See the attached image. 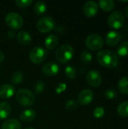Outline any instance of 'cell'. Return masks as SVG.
<instances>
[{"instance_id":"8d00e7d4","label":"cell","mask_w":128,"mask_h":129,"mask_svg":"<svg viewBox=\"0 0 128 129\" xmlns=\"http://www.w3.org/2000/svg\"><path fill=\"white\" fill-rule=\"evenodd\" d=\"M25 129H34L33 128H32V127H27V128H26Z\"/></svg>"},{"instance_id":"f546056e","label":"cell","mask_w":128,"mask_h":129,"mask_svg":"<svg viewBox=\"0 0 128 129\" xmlns=\"http://www.w3.org/2000/svg\"><path fill=\"white\" fill-rule=\"evenodd\" d=\"M77 107H78V102L73 99L69 100L68 101H66V103L65 104V107L68 110H73L76 109Z\"/></svg>"},{"instance_id":"d4e9b609","label":"cell","mask_w":128,"mask_h":129,"mask_svg":"<svg viewBox=\"0 0 128 129\" xmlns=\"http://www.w3.org/2000/svg\"><path fill=\"white\" fill-rule=\"evenodd\" d=\"M64 73H65V76L69 79H73L77 76V70L75 67L73 66H70V65L65 67Z\"/></svg>"},{"instance_id":"ac0fdd59","label":"cell","mask_w":128,"mask_h":129,"mask_svg":"<svg viewBox=\"0 0 128 129\" xmlns=\"http://www.w3.org/2000/svg\"><path fill=\"white\" fill-rule=\"evenodd\" d=\"M2 129H21V124L17 119H8L2 124Z\"/></svg>"},{"instance_id":"d590c367","label":"cell","mask_w":128,"mask_h":129,"mask_svg":"<svg viewBox=\"0 0 128 129\" xmlns=\"http://www.w3.org/2000/svg\"><path fill=\"white\" fill-rule=\"evenodd\" d=\"M125 14H126V16L128 17V6L126 8V9H125Z\"/></svg>"},{"instance_id":"2e32d148","label":"cell","mask_w":128,"mask_h":129,"mask_svg":"<svg viewBox=\"0 0 128 129\" xmlns=\"http://www.w3.org/2000/svg\"><path fill=\"white\" fill-rule=\"evenodd\" d=\"M17 41L23 45H29L32 40V36L26 30H21L17 34Z\"/></svg>"},{"instance_id":"d6986e66","label":"cell","mask_w":128,"mask_h":129,"mask_svg":"<svg viewBox=\"0 0 128 129\" xmlns=\"http://www.w3.org/2000/svg\"><path fill=\"white\" fill-rule=\"evenodd\" d=\"M58 43H59V39L54 34H51L48 36L45 40V47L49 50H53L54 48H55L57 46Z\"/></svg>"},{"instance_id":"3957f363","label":"cell","mask_w":128,"mask_h":129,"mask_svg":"<svg viewBox=\"0 0 128 129\" xmlns=\"http://www.w3.org/2000/svg\"><path fill=\"white\" fill-rule=\"evenodd\" d=\"M16 99L20 105L29 107L35 103V96L32 91L27 88H20L16 93Z\"/></svg>"},{"instance_id":"9c48e42d","label":"cell","mask_w":128,"mask_h":129,"mask_svg":"<svg viewBox=\"0 0 128 129\" xmlns=\"http://www.w3.org/2000/svg\"><path fill=\"white\" fill-rule=\"evenodd\" d=\"M86 80L91 87H98L102 82V76L98 71L91 70L87 73Z\"/></svg>"},{"instance_id":"f1b7e54d","label":"cell","mask_w":128,"mask_h":129,"mask_svg":"<svg viewBox=\"0 0 128 129\" xmlns=\"http://www.w3.org/2000/svg\"><path fill=\"white\" fill-rule=\"evenodd\" d=\"M94 116L97 119H100L102 118L104 114H105V110L103 107H97L94 109L93 112Z\"/></svg>"},{"instance_id":"52a82bcc","label":"cell","mask_w":128,"mask_h":129,"mask_svg":"<svg viewBox=\"0 0 128 129\" xmlns=\"http://www.w3.org/2000/svg\"><path fill=\"white\" fill-rule=\"evenodd\" d=\"M124 16L119 11H115L112 12L108 17V24L112 29H119L123 26L124 23Z\"/></svg>"},{"instance_id":"cb8c5ba5","label":"cell","mask_w":128,"mask_h":129,"mask_svg":"<svg viewBox=\"0 0 128 129\" xmlns=\"http://www.w3.org/2000/svg\"><path fill=\"white\" fill-rule=\"evenodd\" d=\"M117 112L122 117H128V101L121 103L117 108Z\"/></svg>"},{"instance_id":"6da1fadb","label":"cell","mask_w":128,"mask_h":129,"mask_svg":"<svg viewBox=\"0 0 128 129\" xmlns=\"http://www.w3.org/2000/svg\"><path fill=\"white\" fill-rule=\"evenodd\" d=\"M98 63L104 67L115 68L118 64V58L115 54L109 50H101L97 54Z\"/></svg>"},{"instance_id":"ffe728a7","label":"cell","mask_w":128,"mask_h":129,"mask_svg":"<svg viewBox=\"0 0 128 129\" xmlns=\"http://www.w3.org/2000/svg\"><path fill=\"white\" fill-rule=\"evenodd\" d=\"M98 6H100L103 11L109 12L115 8V2L112 0H100Z\"/></svg>"},{"instance_id":"ba28073f","label":"cell","mask_w":128,"mask_h":129,"mask_svg":"<svg viewBox=\"0 0 128 129\" xmlns=\"http://www.w3.org/2000/svg\"><path fill=\"white\" fill-rule=\"evenodd\" d=\"M55 27L54 20L49 16L40 18L36 23V28L41 33H48Z\"/></svg>"},{"instance_id":"4fadbf2b","label":"cell","mask_w":128,"mask_h":129,"mask_svg":"<svg viewBox=\"0 0 128 129\" xmlns=\"http://www.w3.org/2000/svg\"><path fill=\"white\" fill-rule=\"evenodd\" d=\"M15 88L13 85L5 83L0 85V98L2 99H7L12 97L14 94Z\"/></svg>"},{"instance_id":"603a6c76","label":"cell","mask_w":128,"mask_h":129,"mask_svg":"<svg viewBox=\"0 0 128 129\" xmlns=\"http://www.w3.org/2000/svg\"><path fill=\"white\" fill-rule=\"evenodd\" d=\"M117 54L121 57L128 56V41H124L118 45Z\"/></svg>"},{"instance_id":"5bb4252c","label":"cell","mask_w":128,"mask_h":129,"mask_svg":"<svg viewBox=\"0 0 128 129\" xmlns=\"http://www.w3.org/2000/svg\"><path fill=\"white\" fill-rule=\"evenodd\" d=\"M121 39L122 36L121 33L115 31H111L106 36V42L109 46H115L121 41Z\"/></svg>"},{"instance_id":"4316f807","label":"cell","mask_w":128,"mask_h":129,"mask_svg":"<svg viewBox=\"0 0 128 129\" xmlns=\"http://www.w3.org/2000/svg\"><path fill=\"white\" fill-rule=\"evenodd\" d=\"M23 79V74L21 71H15L11 75V82L13 84H19Z\"/></svg>"},{"instance_id":"8992f818","label":"cell","mask_w":128,"mask_h":129,"mask_svg":"<svg viewBox=\"0 0 128 129\" xmlns=\"http://www.w3.org/2000/svg\"><path fill=\"white\" fill-rule=\"evenodd\" d=\"M103 44L104 42L102 36L95 33L89 35L85 40L86 46L92 51L100 50L103 48Z\"/></svg>"},{"instance_id":"83f0119b","label":"cell","mask_w":128,"mask_h":129,"mask_svg":"<svg viewBox=\"0 0 128 129\" xmlns=\"http://www.w3.org/2000/svg\"><path fill=\"white\" fill-rule=\"evenodd\" d=\"M92 54L88 51H82V53L81 54V60L82 63H85V64H88L91 62L92 60Z\"/></svg>"},{"instance_id":"7c38bea8","label":"cell","mask_w":128,"mask_h":129,"mask_svg":"<svg viewBox=\"0 0 128 129\" xmlns=\"http://www.w3.org/2000/svg\"><path fill=\"white\" fill-rule=\"evenodd\" d=\"M41 71L47 76H54L59 73L60 67L55 62H48L43 65L41 67Z\"/></svg>"},{"instance_id":"e0dca14e","label":"cell","mask_w":128,"mask_h":129,"mask_svg":"<svg viewBox=\"0 0 128 129\" xmlns=\"http://www.w3.org/2000/svg\"><path fill=\"white\" fill-rule=\"evenodd\" d=\"M11 112V107L7 101L0 102V119H5L8 117Z\"/></svg>"},{"instance_id":"5b68a950","label":"cell","mask_w":128,"mask_h":129,"mask_svg":"<svg viewBox=\"0 0 128 129\" xmlns=\"http://www.w3.org/2000/svg\"><path fill=\"white\" fill-rule=\"evenodd\" d=\"M48 56V51L41 47V46H35L31 49L29 51V60L36 64L42 63Z\"/></svg>"},{"instance_id":"7402d4cb","label":"cell","mask_w":128,"mask_h":129,"mask_svg":"<svg viewBox=\"0 0 128 129\" xmlns=\"http://www.w3.org/2000/svg\"><path fill=\"white\" fill-rule=\"evenodd\" d=\"M47 10H48L47 5L43 1H40V0L37 1L33 6V11L37 14H42L45 13Z\"/></svg>"},{"instance_id":"4dcf8cb0","label":"cell","mask_w":128,"mask_h":129,"mask_svg":"<svg viewBox=\"0 0 128 129\" xmlns=\"http://www.w3.org/2000/svg\"><path fill=\"white\" fill-rule=\"evenodd\" d=\"M104 95L108 99H115L117 98L118 94L114 89H107L104 91Z\"/></svg>"},{"instance_id":"7a4b0ae2","label":"cell","mask_w":128,"mask_h":129,"mask_svg":"<svg viewBox=\"0 0 128 129\" xmlns=\"http://www.w3.org/2000/svg\"><path fill=\"white\" fill-rule=\"evenodd\" d=\"M74 55V49L72 46L68 44H64L60 46L56 52H55V57L57 60L62 63H66L71 60Z\"/></svg>"},{"instance_id":"d6a6232c","label":"cell","mask_w":128,"mask_h":129,"mask_svg":"<svg viewBox=\"0 0 128 129\" xmlns=\"http://www.w3.org/2000/svg\"><path fill=\"white\" fill-rule=\"evenodd\" d=\"M66 88H67V85L65 82H60L57 85V87L55 88V91H56V93L60 94L61 92H63L66 89Z\"/></svg>"},{"instance_id":"1f68e13d","label":"cell","mask_w":128,"mask_h":129,"mask_svg":"<svg viewBox=\"0 0 128 129\" xmlns=\"http://www.w3.org/2000/svg\"><path fill=\"white\" fill-rule=\"evenodd\" d=\"M32 3V0H15V4L20 8H26Z\"/></svg>"},{"instance_id":"e575fe53","label":"cell","mask_w":128,"mask_h":129,"mask_svg":"<svg viewBox=\"0 0 128 129\" xmlns=\"http://www.w3.org/2000/svg\"><path fill=\"white\" fill-rule=\"evenodd\" d=\"M4 60H5V54L2 51H0V63L3 62Z\"/></svg>"},{"instance_id":"484cf974","label":"cell","mask_w":128,"mask_h":129,"mask_svg":"<svg viewBox=\"0 0 128 129\" xmlns=\"http://www.w3.org/2000/svg\"><path fill=\"white\" fill-rule=\"evenodd\" d=\"M33 91L37 94H41L45 88V84L42 80H37L33 84Z\"/></svg>"},{"instance_id":"8fae6325","label":"cell","mask_w":128,"mask_h":129,"mask_svg":"<svg viewBox=\"0 0 128 129\" xmlns=\"http://www.w3.org/2000/svg\"><path fill=\"white\" fill-rule=\"evenodd\" d=\"M83 12L88 17L95 16L98 12V5L94 1L87 2L83 7Z\"/></svg>"},{"instance_id":"30bf717a","label":"cell","mask_w":128,"mask_h":129,"mask_svg":"<svg viewBox=\"0 0 128 129\" xmlns=\"http://www.w3.org/2000/svg\"><path fill=\"white\" fill-rule=\"evenodd\" d=\"M94 93L90 89L82 90L78 96V103L81 105H88L94 100Z\"/></svg>"},{"instance_id":"44dd1931","label":"cell","mask_w":128,"mask_h":129,"mask_svg":"<svg viewBox=\"0 0 128 129\" xmlns=\"http://www.w3.org/2000/svg\"><path fill=\"white\" fill-rule=\"evenodd\" d=\"M118 89L123 94H128V77L124 76L119 79L118 82Z\"/></svg>"},{"instance_id":"836d02e7","label":"cell","mask_w":128,"mask_h":129,"mask_svg":"<svg viewBox=\"0 0 128 129\" xmlns=\"http://www.w3.org/2000/svg\"><path fill=\"white\" fill-rule=\"evenodd\" d=\"M8 36L10 37V38H14L15 36V33L14 30H9L8 32Z\"/></svg>"},{"instance_id":"9a60e30c","label":"cell","mask_w":128,"mask_h":129,"mask_svg":"<svg viewBox=\"0 0 128 129\" xmlns=\"http://www.w3.org/2000/svg\"><path fill=\"white\" fill-rule=\"evenodd\" d=\"M37 116V113L32 109H26L23 110L20 114V119L26 122L33 121Z\"/></svg>"},{"instance_id":"277c9868","label":"cell","mask_w":128,"mask_h":129,"mask_svg":"<svg viewBox=\"0 0 128 129\" xmlns=\"http://www.w3.org/2000/svg\"><path fill=\"white\" fill-rule=\"evenodd\" d=\"M5 23L12 29H19L23 25V19L16 12H9L5 18Z\"/></svg>"}]
</instances>
